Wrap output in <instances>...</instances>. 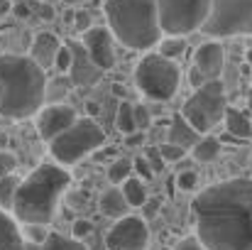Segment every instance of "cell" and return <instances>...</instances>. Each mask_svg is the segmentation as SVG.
I'll list each match as a JSON object with an SVG mask.
<instances>
[{
  "instance_id": "35",
  "label": "cell",
  "mask_w": 252,
  "mask_h": 250,
  "mask_svg": "<svg viewBox=\"0 0 252 250\" xmlns=\"http://www.w3.org/2000/svg\"><path fill=\"white\" fill-rule=\"evenodd\" d=\"M135 120H137V128H140V130H147L150 123H152L150 110H147L145 106H135Z\"/></svg>"
},
{
  "instance_id": "20",
  "label": "cell",
  "mask_w": 252,
  "mask_h": 250,
  "mask_svg": "<svg viewBox=\"0 0 252 250\" xmlns=\"http://www.w3.org/2000/svg\"><path fill=\"white\" fill-rule=\"evenodd\" d=\"M191 155L196 162H213L218 155H220V143L216 138H201L193 147H191Z\"/></svg>"
},
{
  "instance_id": "5",
  "label": "cell",
  "mask_w": 252,
  "mask_h": 250,
  "mask_svg": "<svg viewBox=\"0 0 252 250\" xmlns=\"http://www.w3.org/2000/svg\"><path fill=\"white\" fill-rule=\"evenodd\" d=\"M103 143H105L103 128L91 118H79L69 130H64L62 135L49 140V152L59 165L69 167L84 160L86 155L100 150Z\"/></svg>"
},
{
  "instance_id": "47",
  "label": "cell",
  "mask_w": 252,
  "mask_h": 250,
  "mask_svg": "<svg viewBox=\"0 0 252 250\" xmlns=\"http://www.w3.org/2000/svg\"><path fill=\"white\" fill-rule=\"evenodd\" d=\"M250 169H252V160H250Z\"/></svg>"
},
{
  "instance_id": "7",
  "label": "cell",
  "mask_w": 252,
  "mask_h": 250,
  "mask_svg": "<svg viewBox=\"0 0 252 250\" xmlns=\"http://www.w3.org/2000/svg\"><path fill=\"white\" fill-rule=\"evenodd\" d=\"M225 88L220 79L203 83L201 88L193 91V96L184 103V118L198 130V133H208L211 128H216L220 120H225Z\"/></svg>"
},
{
  "instance_id": "41",
  "label": "cell",
  "mask_w": 252,
  "mask_h": 250,
  "mask_svg": "<svg viewBox=\"0 0 252 250\" xmlns=\"http://www.w3.org/2000/svg\"><path fill=\"white\" fill-rule=\"evenodd\" d=\"M12 10V2L10 0H0V15H7Z\"/></svg>"
},
{
  "instance_id": "38",
  "label": "cell",
  "mask_w": 252,
  "mask_h": 250,
  "mask_svg": "<svg viewBox=\"0 0 252 250\" xmlns=\"http://www.w3.org/2000/svg\"><path fill=\"white\" fill-rule=\"evenodd\" d=\"M189 81H191V86H193V88H201L203 83H208V79H206V76H203V74H201V71L193 67V69L189 71Z\"/></svg>"
},
{
  "instance_id": "22",
  "label": "cell",
  "mask_w": 252,
  "mask_h": 250,
  "mask_svg": "<svg viewBox=\"0 0 252 250\" xmlns=\"http://www.w3.org/2000/svg\"><path fill=\"white\" fill-rule=\"evenodd\" d=\"M20 181L15 174H5L0 177V209H12L15 206V196H17V189H20Z\"/></svg>"
},
{
  "instance_id": "13",
  "label": "cell",
  "mask_w": 252,
  "mask_h": 250,
  "mask_svg": "<svg viewBox=\"0 0 252 250\" xmlns=\"http://www.w3.org/2000/svg\"><path fill=\"white\" fill-rule=\"evenodd\" d=\"M223 64H225V52H223V47H220L218 42H203V44L196 49V54H193V67H196L208 81H213V79L220 76Z\"/></svg>"
},
{
  "instance_id": "45",
  "label": "cell",
  "mask_w": 252,
  "mask_h": 250,
  "mask_svg": "<svg viewBox=\"0 0 252 250\" xmlns=\"http://www.w3.org/2000/svg\"><path fill=\"white\" fill-rule=\"evenodd\" d=\"M248 108H250V113H252V88H250V93H248Z\"/></svg>"
},
{
  "instance_id": "26",
  "label": "cell",
  "mask_w": 252,
  "mask_h": 250,
  "mask_svg": "<svg viewBox=\"0 0 252 250\" xmlns=\"http://www.w3.org/2000/svg\"><path fill=\"white\" fill-rule=\"evenodd\" d=\"M132 169H135V165L130 162V160H115L113 165H110V169H108V179L113 181V184H123L125 179H130V174H132Z\"/></svg>"
},
{
  "instance_id": "15",
  "label": "cell",
  "mask_w": 252,
  "mask_h": 250,
  "mask_svg": "<svg viewBox=\"0 0 252 250\" xmlns=\"http://www.w3.org/2000/svg\"><path fill=\"white\" fill-rule=\"evenodd\" d=\"M27 248V241L22 238L15 218L0 209V250H25Z\"/></svg>"
},
{
  "instance_id": "44",
  "label": "cell",
  "mask_w": 252,
  "mask_h": 250,
  "mask_svg": "<svg viewBox=\"0 0 252 250\" xmlns=\"http://www.w3.org/2000/svg\"><path fill=\"white\" fill-rule=\"evenodd\" d=\"M245 59H248V64H250V67H252V47H250V49H248V52H245Z\"/></svg>"
},
{
  "instance_id": "36",
  "label": "cell",
  "mask_w": 252,
  "mask_h": 250,
  "mask_svg": "<svg viewBox=\"0 0 252 250\" xmlns=\"http://www.w3.org/2000/svg\"><path fill=\"white\" fill-rule=\"evenodd\" d=\"M74 30L79 32V35H84L91 30V15L88 12H76L74 15Z\"/></svg>"
},
{
  "instance_id": "30",
  "label": "cell",
  "mask_w": 252,
  "mask_h": 250,
  "mask_svg": "<svg viewBox=\"0 0 252 250\" xmlns=\"http://www.w3.org/2000/svg\"><path fill=\"white\" fill-rule=\"evenodd\" d=\"M15 167H17V157L12 152H7V150H0V177L12 174Z\"/></svg>"
},
{
  "instance_id": "46",
  "label": "cell",
  "mask_w": 252,
  "mask_h": 250,
  "mask_svg": "<svg viewBox=\"0 0 252 250\" xmlns=\"http://www.w3.org/2000/svg\"><path fill=\"white\" fill-rule=\"evenodd\" d=\"M64 2H66V5H74V2H79V0H64Z\"/></svg>"
},
{
  "instance_id": "8",
  "label": "cell",
  "mask_w": 252,
  "mask_h": 250,
  "mask_svg": "<svg viewBox=\"0 0 252 250\" xmlns=\"http://www.w3.org/2000/svg\"><path fill=\"white\" fill-rule=\"evenodd\" d=\"M203 32L208 37L252 35V0H213Z\"/></svg>"
},
{
  "instance_id": "23",
  "label": "cell",
  "mask_w": 252,
  "mask_h": 250,
  "mask_svg": "<svg viewBox=\"0 0 252 250\" xmlns=\"http://www.w3.org/2000/svg\"><path fill=\"white\" fill-rule=\"evenodd\" d=\"M115 128L123 133V135H130V133H135V130H140L137 128V120H135V106H130V103H120V108H118V115H115Z\"/></svg>"
},
{
  "instance_id": "27",
  "label": "cell",
  "mask_w": 252,
  "mask_h": 250,
  "mask_svg": "<svg viewBox=\"0 0 252 250\" xmlns=\"http://www.w3.org/2000/svg\"><path fill=\"white\" fill-rule=\"evenodd\" d=\"M71 67H74V49H71V44H62V49L57 54V62H54V69L59 74H69Z\"/></svg>"
},
{
  "instance_id": "9",
  "label": "cell",
  "mask_w": 252,
  "mask_h": 250,
  "mask_svg": "<svg viewBox=\"0 0 252 250\" xmlns=\"http://www.w3.org/2000/svg\"><path fill=\"white\" fill-rule=\"evenodd\" d=\"M213 0H159V20L167 35H189L203 30Z\"/></svg>"
},
{
  "instance_id": "39",
  "label": "cell",
  "mask_w": 252,
  "mask_h": 250,
  "mask_svg": "<svg viewBox=\"0 0 252 250\" xmlns=\"http://www.w3.org/2000/svg\"><path fill=\"white\" fill-rule=\"evenodd\" d=\"M125 143H127V145H132V147H135V145H142V143H145V135H142V130H135V133H130Z\"/></svg>"
},
{
  "instance_id": "10",
  "label": "cell",
  "mask_w": 252,
  "mask_h": 250,
  "mask_svg": "<svg viewBox=\"0 0 252 250\" xmlns=\"http://www.w3.org/2000/svg\"><path fill=\"white\" fill-rule=\"evenodd\" d=\"M150 231L147 223L137 216H123L105 236L108 250H147Z\"/></svg>"
},
{
  "instance_id": "29",
  "label": "cell",
  "mask_w": 252,
  "mask_h": 250,
  "mask_svg": "<svg viewBox=\"0 0 252 250\" xmlns=\"http://www.w3.org/2000/svg\"><path fill=\"white\" fill-rule=\"evenodd\" d=\"M159 152H162L164 162H179L186 155V147H181L176 143H164V145H159Z\"/></svg>"
},
{
  "instance_id": "3",
  "label": "cell",
  "mask_w": 252,
  "mask_h": 250,
  "mask_svg": "<svg viewBox=\"0 0 252 250\" xmlns=\"http://www.w3.org/2000/svg\"><path fill=\"white\" fill-rule=\"evenodd\" d=\"M71 181V174L64 169V165H44L34 167L17 189L15 196V206L12 214L17 221L22 223H49L54 218L57 204L62 199V194L66 191Z\"/></svg>"
},
{
  "instance_id": "24",
  "label": "cell",
  "mask_w": 252,
  "mask_h": 250,
  "mask_svg": "<svg viewBox=\"0 0 252 250\" xmlns=\"http://www.w3.org/2000/svg\"><path fill=\"white\" fill-rule=\"evenodd\" d=\"M42 250H88L81 238H66L62 233H49V238L42 243Z\"/></svg>"
},
{
  "instance_id": "2",
  "label": "cell",
  "mask_w": 252,
  "mask_h": 250,
  "mask_svg": "<svg viewBox=\"0 0 252 250\" xmlns=\"http://www.w3.org/2000/svg\"><path fill=\"white\" fill-rule=\"evenodd\" d=\"M47 76L32 57L0 54V115L10 120L32 118L42 110Z\"/></svg>"
},
{
  "instance_id": "4",
  "label": "cell",
  "mask_w": 252,
  "mask_h": 250,
  "mask_svg": "<svg viewBox=\"0 0 252 250\" xmlns=\"http://www.w3.org/2000/svg\"><path fill=\"white\" fill-rule=\"evenodd\" d=\"M113 37L127 49H150L159 44L162 20L159 0H105L103 5Z\"/></svg>"
},
{
  "instance_id": "6",
  "label": "cell",
  "mask_w": 252,
  "mask_h": 250,
  "mask_svg": "<svg viewBox=\"0 0 252 250\" xmlns=\"http://www.w3.org/2000/svg\"><path fill=\"white\" fill-rule=\"evenodd\" d=\"M181 71L174 59L157 54H147L135 67V83L137 88L152 101H169L179 88Z\"/></svg>"
},
{
  "instance_id": "14",
  "label": "cell",
  "mask_w": 252,
  "mask_h": 250,
  "mask_svg": "<svg viewBox=\"0 0 252 250\" xmlns=\"http://www.w3.org/2000/svg\"><path fill=\"white\" fill-rule=\"evenodd\" d=\"M62 49V42L54 32H37L34 39H32V49H30V57L47 71L54 67L57 62V54Z\"/></svg>"
},
{
  "instance_id": "19",
  "label": "cell",
  "mask_w": 252,
  "mask_h": 250,
  "mask_svg": "<svg viewBox=\"0 0 252 250\" xmlns=\"http://www.w3.org/2000/svg\"><path fill=\"white\" fill-rule=\"evenodd\" d=\"M130 209V201L125 199V191L123 189H108L103 196H100V211L110 218H123Z\"/></svg>"
},
{
  "instance_id": "33",
  "label": "cell",
  "mask_w": 252,
  "mask_h": 250,
  "mask_svg": "<svg viewBox=\"0 0 252 250\" xmlns=\"http://www.w3.org/2000/svg\"><path fill=\"white\" fill-rule=\"evenodd\" d=\"M174 250H211V248H208L198 236H191V238H184Z\"/></svg>"
},
{
  "instance_id": "31",
  "label": "cell",
  "mask_w": 252,
  "mask_h": 250,
  "mask_svg": "<svg viewBox=\"0 0 252 250\" xmlns=\"http://www.w3.org/2000/svg\"><path fill=\"white\" fill-rule=\"evenodd\" d=\"M132 165H135V172H137L142 179H152V177H155V167L150 165V160H147V157H142V155H140Z\"/></svg>"
},
{
  "instance_id": "16",
  "label": "cell",
  "mask_w": 252,
  "mask_h": 250,
  "mask_svg": "<svg viewBox=\"0 0 252 250\" xmlns=\"http://www.w3.org/2000/svg\"><path fill=\"white\" fill-rule=\"evenodd\" d=\"M169 143H176L186 150H191L196 143H198V130L184 118V113L174 115L171 118V125H169Z\"/></svg>"
},
{
  "instance_id": "17",
  "label": "cell",
  "mask_w": 252,
  "mask_h": 250,
  "mask_svg": "<svg viewBox=\"0 0 252 250\" xmlns=\"http://www.w3.org/2000/svg\"><path fill=\"white\" fill-rule=\"evenodd\" d=\"M71 49H74V67H71V76H74V81L76 83H91L95 81V71H103V69H98L95 64H93V59L88 57V52H86V47H76V44H71Z\"/></svg>"
},
{
  "instance_id": "40",
  "label": "cell",
  "mask_w": 252,
  "mask_h": 250,
  "mask_svg": "<svg viewBox=\"0 0 252 250\" xmlns=\"http://www.w3.org/2000/svg\"><path fill=\"white\" fill-rule=\"evenodd\" d=\"M39 15H42L44 20H54V10H52L49 5H42V10H39Z\"/></svg>"
},
{
  "instance_id": "32",
  "label": "cell",
  "mask_w": 252,
  "mask_h": 250,
  "mask_svg": "<svg viewBox=\"0 0 252 250\" xmlns=\"http://www.w3.org/2000/svg\"><path fill=\"white\" fill-rule=\"evenodd\" d=\"M196 181H198L196 172H179V177H176V184H179V189H184V191L193 189Z\"/></svg>"
},
{
  "instance_id": "12",
  "label": "cell",
  "mask_w": 252,
  "mask_h": 250,
  "mask_svg": "<svg viewBox=\"0 0 252 250\" xmlns=\"http://www.w3.org/2000/svg\"><path fill=\"white\" fill-rule=\"evenodd\" d=\"M84 47L88 57L98 69H113L115 67V47H113V32L103 27H91L84 32Z\"/></svg>"
},
{
  "instance_id": "18",
  "label": "cell",
  "mask_w": 252,
  "mask_h": 250,
  "mask_svg": "<svg viewBox=\"0 0 252 250\" xmlns=\"http://www.w3.org/2000/svg\"><path fill=\"white\" fill-rule=\"evenodd\" d=\"M225 128H228V135H233L238 140H250L252 138V120L245 110L228 108L225 110Z\"/></svg>"
},
{
  "instance_id": "21",
  "label": "cell",
  "mask_w": 252,
  "mask_h": 250,
  "mask_svg": "<svg viewBox=\"0 0 252 250\" xmlns=\"http://www.w3.org/2000/svg\"><path fill=\"white\" fill-rule=\"evenodd\" d=\"M123 191L125 199L130 201V206H145L147 204V189L142 184V177H130L123 181Z\"/></svg>"
},
{
  "instance_id": "43",
  "label": "cell",
  "mask_w": 252,
  "mask_h": 250,
  "mask_svg": "<svg viewBox=\"0 0 252 250\" xmlns=\"http://www.w3.org/2000/svg\"><path fill=\"white\" fill-rule=\"evenodd\" d=\"M25 250H42V246H37V243H30V241H27V248Z\"/></svg>"
},
{
  "instance_id": "25",
  "label": "cell",
  "mask_w": 252,
  "mask_h": 250,
  "mask_svg": "<svg viewBox=\"0 0 252 250\" xmlns=\"http://www.w3.org/2000/svg\"><path fill=\"white\" fill-rule=\"evenodd\" d=\"M159 54L167 57V59H174V62L181 59L186 54V39H184V35H171L169 39H164L159 44Z\"/></svg>"
},
{
  "instance_id": "28",
  "label": "cell",
  "mask_w": 252,
  "mask_h": 250,
  "mask_svg": "<svg viewBox=\"0 0 252 250\" xmlns=\"http://www.w3.org/2000/svg\"><path fill=\"white\" fill-rule=\"evenodd\" d=\"M25 233H27V241L30 243H37V246H42L49 238L44 223H25Z\"/></svg>"
},
{
  "instance_id": "34",
  "label": "cell",
  "mask_w": 252,
  "mask_h": 250,
  "mask_svg": "<svg viewBox=\"0 0 252 250\" xmlns=\"http://www.w3.org/2000/svg\"><path fill=\"white\" fill-rule=\"evenodd\" d=\"M71 231H74V238H86V236L93 233V223L86 221V218H79V221H74Z\"/></svg>"
},
{
  "instance_id": "42",
  "label": "cell",
  "mask_w": 252,
  "mask_h": 250,
  "mask_svg": "<svg viewBox=\"0 0 252 250\" xmlns=\"http://www.w3.org/2000/svg\"><path fill=\"white\" fill-rule=\"evenodd\" d=\"M15 15H17V17H27V15H30V10H27L25 5H17V7H15Z\"/></svg>"
},
{
  "instance_id": "11",
  "label": "cell",
  "mask_w": 252,
  "mask_h": 250,
  "mask_svg": "<svg viewBox=\"0 0 252 250\" xmlns=\"http://www.w3.org/2000/svg\"><path fill=\"white\" fill-rule=\"evenodd\" d=\"M76 110L71 106L57 103V106H44L37 115H34V125L42 140H54L57 135H62L64 130H69L76 123Z\"/></svg>"
},
{
  "instance_id": "37",
  "label": "cell",
  "mask_w": 252,
  "mask_h": 250,
  "mask_svg": "<svg viewBox=\"0 0 252 250\" xmlns=\"http://www.w3.org/2000/svg\"><path fill=\"white\" fill-rule=\"evenodd\" d=\"M145 157L150 160V165L155 167V172H157V169H162V165H164V157H162V152H159V147H150Z\"/></svg>"
},
{
  "instance_id": "1",
  "label": "cell",
  "mask_w": 252,
  "mask_h": 250,
  "mask_svg": "<svg viewBox=\"0 0 252 250\" xmlns=\"http://www.w3.org/2000/svg\"><path fill=\"white\" fill-rule=\"evenodd\" d=\"M196 236L211 250H252V179L206 186L191 204Z\"/></svg>"
}]
</instances>
